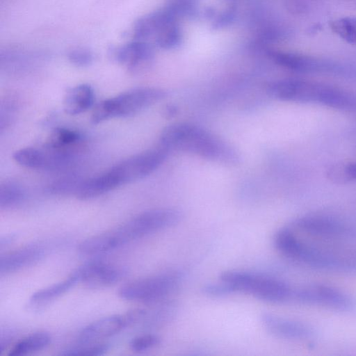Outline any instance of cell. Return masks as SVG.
Segmentation results:
<instances>
[{
  "instance_id": "obj_21",
  "label": "cell",
  "mask_w": 356,
  "mask_h": 356,
  "mask_svg": "<svg viewBox=\"0 0 356 356\" xmlns=\"http://www.w3.org/2000/svg\"><path fill=\"white\" fill-rule=\"evenodd\" d=\"M50 336L44 332L31 334L19 341L8 354V356H23L40 350L47 346Z\"/></svg>"
},
{
  "instance_id": "obj_3",
  "label": "cell",
  "mask_w": 356,
  "mask_h": 356,
  "mask_svg": "<svg viewBox=\"0 0 356 356\" xmlns=\"http://www.w3.org/2000/svg\"><path fill=\"white\" fill-rule=\"evenodd\" d=\"M266 92L281 101L319 104L332 108L346 109L354 104L352 96L341 88L300 79L270 81L266 85Z\"/></svg>"
},
{
  "instance_id": "obj_6",
  "label": "cell",
  "mask_w": 356,
  "mask_h": 356,
  "mask_svg": "<svg viewBox=\"0 0 356 356\" xmlns=\"http://www.w3.org/2000/svg\"><path fill=\"white\" fill-rule=\"evenodd\" d=\"M168 152L159 145L122 161L103 175L110 188L113 190L152 174L165 161Z\"/></svg>"
},
{
  "instance_id": "obj_2",
  "label": "cell",
  "mask_w": 356,
  "mask_h": 356,
  "mask_svg": "<svg viewBox=\"0 0 356 356\" xmlns=\"http://www.w3.org/2000/svg\"><path fill=\"white\" fill-rule=\"evenodd\" d=\"M275 248L286 257L309 268L330 272H356V250H341L313 245L300 239L289 226L278 229Z\"/></svg>"
},
{
  "instance_id": "obj_12",
  "label": "cell",
  "mask_w": 356,
  "mask_h": 356,
  "mask_svg": "<svg viewBox=\"0 0 356 356\" xmlns=\"http://www.w3.org/2000/svg\"><path fill=\"white\" fill-rule=\"evenodd\" d=\"M260 320L267 331L280 338L303 341L314 335V331L310 325L298 320L269 312L262 313Z\"/></svg>"
},
{
  "instance_id": "obj_32",
  "label": "cell",
  "mask_w": 356,
  "mask_h": 356,
  "mask_svg": "<svg viewBox=\"0 0 356 356\" xmlns=\"http://www.w3.org/2000/svg\"><path fill=\"white\" fill-rule=\"evenodd\" d=\"M236 18V10L234 8H227L213 18L212 27L214 29H220L227 27L232 24Z\"/></svg>"
},
{
  "instance_id": "obj_26",
  "label": "cell",
  "mask_w": 356,
  "mask_h": 356,
  "mask_svg": "<svg viewBox=\"0 0 356 356\" xmlns=\"http://www.w3.org/2000/svg\"><path fill=\"white\" fill-rule=\"evenodd\" d=\"M327 175L337 183L356 181V161L334 164L327 170Z\"/></svg>"
},
{
  "instance_id": "obj_1",
  "label": "cell",
  "mask_w": 356,
  "mask_h": 356,
  "mask_svg": "<svg viewBox=\"0 0 356 356\" xmlns=\"http://www.w3.org/2000/svg\"><path fill=\"white\" fill-rule=\"evenodd\" d=\"M159 145L168 152L191 154L228 165H236L241 161V156L233 146L210 131L190 123H175L165 127L160 135Z\"/></svg>"
},
{
  "instance_id": "obj_28",
  "label": "cell",
  "mask_w": 356,
  "mask_h": 356,
  "mask_svg": "<svg viewBox=\"0 0 356 356\" xmlns=\"http://www.w3.org/2000/svg\"><path fill=\"white\" fill-rule=\"evenodd\" d=\"M161 338L154 334H145L133 338L129 342V347L134 352H143L159 345Z\"/></svg>"
},
{
  "instance_id": "obj_9",
  "label": "cell",
  "mask_w": 356,
  "mask_h": 356,
  "mask_svg": "<svg viewBox=\"0 0 356 356\" xmlns=\"http://www.w3.org/2000/svg\"><path fill=\"white\" fill-rule=\"evenodd\" d=\"M291 300L338 312H350L356 310V300L351 295L323 284H312L293 289Z\"/></svg>"
},
{
  "instance_id": "obj_16",
  "label": "cell",
  "mask_w": 356,
  "mask_h": 356,
  "mask_svg": "<svg viewBox=\"0 0 356 356\" xmlns=\"http://www.w3.org/2000/svg\"><path fill=\"white\" fill-rule=\"evenodd\" d=\"M179 17L168 5L139 18L134 24L133 34L135 40L147 41L165 26L178 22Z\"/></svg>"
},
{
  "instance_id": "obj_20",
  "label": "cell",
  "mask_w": 356,
  "mask_h": 356,
  "mask_svg": "<svg viewBox=\"0 0 356 356\" xmlns=\"http://www.w3.org/2000/svg\"><path fill=\"white\" fill-rule=\"evenodd\" d=\"M77 282H79L77 276L73 273L65 280L33 293L30 302L33 305H43L49 302L66 293Z\"/></svg>"
},
{
  "instance_id": "obj_8",
  "label": "cell",
  "mask_w": 356,
  "mask_h": 356,
  "mask_svg": "<svg viewBox=\"0 0 356 356\" xmlns=\"http://www.w3.org/2000/svg\"><path fill=\"white\" fill-rule=\"evenodd\" d=\"M181 211L174 208H161L143 212L128 220L113 232L123 245L177 225L181 219Z\"/></svg>"
},
{
  "instance_id": "obj_29",
  "label": "cell",
  "mask_w": 356,
  "mask_h": 356,
  "mask_svg": "<svg viewBox=\"0 0 356 356\" xmlns=\"http://www.w3.org/2000/svg\"><path fill=\"white\" fill-rule=\"evenodd\" d=\"M169 6L179 18L191 17L195 15L198 10V0H172Z\"/></svg>"
},
{
  "instance_id": "obj_4",
  "label": "cell",
  "mask_w": 356,
  "mask_h": 356,
  "mask_svg": "<svg viewBox=\"0 0 356 356\" xmlns=\"http://www.w3.org/2000/svg\"><path fill=\"white\" fill-rule=\"evenodd\" d=\"M166 95L165 90L154 87L124 92L99 103L92 113L91 121L98 124L114 118L134 115L159 102Z\"/></svg>"
},
{
  "instance_id": "obj_19",
  "label": "cell",
  "mask_w": 356,
  "mask_h": 356,
  "mask_svg": "<svg viewBox=\"0 0 356 356\" xmlns=\"http://www.w3.org/2000/svg\"><path fill=\"white\" fill-rule=\"evenodd\" d=\"M19 165L31 169L51 170L52 157L49 149L24 147L15 151L13 155Z\"/></svg>"
},
{
  "instance_id": "obj_10",
  "label": "cell",
  "mask_w": 356,
  "mask_h": 356,
  "mask_svg": "<svg viewBox=\"0 0 356 356\" xmlns=\"http://www.w3.org/2000/svg\"><path fill=\"white\" fill-rule=\"evenodd\" d=\"M295 231L314 237L337 238L350 236L353 228L341 219L324 213H309L295 218L289 225Z\"/></svg>"
},
{
  "instance_id": "obj_15",
  "label": "cell",
  "mask_w": 356,
  "mask_h": 356,
  "mask_svg": "<svg viewBox=\"0 0 356 356\" xmlns=\"http://www.w3.org/2000/svg\"><path fill=\"white\" fill-rule=\"evenodd\" d=\"M48 250L47 244L34 243L2 255L0 273L6 275L29 267L42 259Z\"/></svg>"
},
{
  "instance_id": "obj_5",
  "label": "cell",
  "mask_w": 356,
  "mask_h": 356,
  "mask_svg": "<svg viewBox=\"0 0 356 356\" xmlns=\"http://www.w3.org/2000/svg\"><path fill=\"white\" fill-rule=\"evenodd\" d=\"M220 280L229 284L235 293L250 294L265 302L282 303L292 299L293 289L282 280L273 277L229 270L221 273Z\"/></svg>"
},
{
  "instance_id": "obj_24",
  "label": "cell",
  "mask_w": 356,
  "mask_h": 356,
  "mask_svg": "<svg viewBox=\"0 0 356 356\" xmlns=\"http://www.w3.org/2000/svg\"><path fill=\"white\" fill-rule=\"evenodd\" d=\"M182 40L183 32L178 22L165 26L154 37L155 44L166 50L176 49Z\"/></svg>"
},
{
  "instance_id": "obj_17",
  "label": "cell",
  "mask_w": 356,
  "mask_h": 356,
  "mask_svg": "<svg viewBox=\"0 0 356 356\" xmlns=\"http://www.w3.org/2000/svg\"><path fill=\"white\" fill-rule=\"evenodd\" d=\"M127 326L125 315L104 317L85 327L80 332L79 339L82 343H92L115 335Z\"/></svg>"
},
{
  "instance_id": "obj_30",
  "label": "cell",
  "mask_w": 356,
  "mask_h": 356,
  "mask_svg": "<svg viewBox=\"0 0 356 356\" xmlns=\"http://www.w3.org/2000/svg\"><path fill=\"white\" fill-rule=\"evenodd\" d=\"M202 291L204 294L211 297H224L235 293L229 284L220 280L218 282L205 284Z\"/></svg>"
},
{
  "instance_id": "obj_7",
  "label": "cell",
  "mask_w": 356,
  "mask_h": 356,
  "mask_svg": "<svg viewBox=\"0 0 356 356\" xmlns=\"http://www.w3.org/2000/svg\"><path fill=\"white\" fill-rule=\"evenodd\" d=\"M184 277L181 271L165 272L127 283L120 289L118 295L127 300L159 302L179 287Z\"/></svg>"
},
{
  "instance_id": "obj_13",
  "label": "cell",
  "mask_w": 356,
  "mask_h": 356,
  "mask_svg": "<svg viewBox=\"0 0 356 356\" xmlns=\"http://www.w3.org/2000/svg\"><path fill=\"white\" fill-rule=\"evenodd\" d=\"M74 273L79 282L92 289L104 288L114 284L122 278L124 274L120 268L101 261L88 263Z\"/></svg>"
},
{
  "instance_id": "obj_23",
  "label": "cell",
  "mask_w": 356,
  "mask_h": 356,
  "mask_svg": "<svg viewBox=\"0 0 356 356\" xmlns=\"http://www.w3.org/2000/svg\"><path fill=\"white\" fill-rule=\"evenodd\" d=\"M81 136L76 131L56 128L48 136L45 147L53 149H69L81 141Z\"/></svg>"
},
{
  "instance_id": "obj_22",
  "label": "cell",
  "mask_w": 356,
  "mask_h": 356,
  "mask_svg": "<svg viewBox=\"0 0 356 356\" xmlns=\"http://www.w3.org/2000/svg\"><path fill=\"white\" fill-rule=\"evenodd\" d=\"M26 197L23 187L18 183L6 181L0 185V207L11 209L21 204Z\"/></svg>"
},
{
  "instance_id": "obj_18",
  "label": "cell",
  "mask_w": 356,
  "mask_h": 356,
  "mask_svg": "<svg viewBox=\"0 0 356 356\" xmlns=\"http://www.w3.org/2000/svg\"><path fill=\"white\" fill-rule=\"evenodd\" d=\"M94 101V90L90 85H77L66 92L63 99V109L69 115H78L91 108Z\"/></svg>"
},
{
  "instance_id": "obj_31",
  "label": "cell",
  "mask_w": 356,
  "mask_h": 356,
  "mask_svg": "<svg viewBox=\"0 0 356 356\" xmlns=\"http://www.w3.org/2000/svg\"><path fill=\"white\" fill-rule=\"evenodd\" d=\"M69 60L79 67L90 65L93 60L92 54L88 49H76L72 50L68 54Z\"/></svg>"
},
{
  "instance_id": "obj_14",
  "label": "cell",
  "mask_w": 356,
  "mask_h": 356,
  "mask_svg": "<svg viewBox=\"0 0 356 356\" xmlns=\"http://www.w3.org/2000/svg\"><path fill=\"white\" fill-rule=\"evenodd\" d=\"M154 56L152 44L145 40H135L113 51V58L132 72H137L148 67Z\"/></svg>"
},
{
  "instance_id": "obj_25",
  "label": "cell",
  "mask_w": 356,
  "mask_h": 356,
  "mask_svg": "<svg viewBox=\"0 0 356 356\" xmlns=\"http://www.w3.org/2000/svg\"><path fill=\"white\" fill-rule=\"evenodd\" d=\"M330 26L333 33L346 42L356 44V17H344L332 21Z\"/></svg>"
},
{
  "instance_id": "obj_11",
  "label": "cell",
  "mask_w": 356,
  "mask_h": 356,
  "mask_svg": "<svg viewBox=\"0 0 356 356\" xmlns=\"http://www.w3.org/2000/svg\"><path fill=\"white\" fill-rule=\"evenodd\" d=\"M268 56L277 65L301 73H342L343 69L336 63L296 53L282 51H268Z\"/></svg>"
},
{
  "instance_id": "obj_27",
  "label": "cell",
  "mask_w": 356,
  "mask_h": 356,
  "mask_svg": "<svg viewBox=\"0 0 356 356\" xmlns=\"http://www.w3.org/2000/svg\"><path fill=\"white\" fill-rule=\"evenodd\" d=\"M84 343L82 346H78L63 350L60 355L70 356H96L104 355L108 350L106 344Z\"/></svg>"
}]
</instances>
